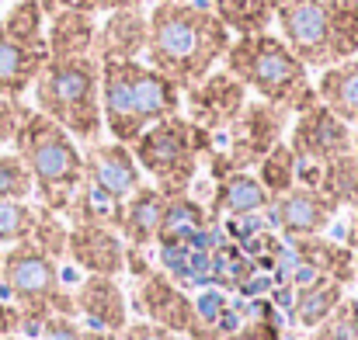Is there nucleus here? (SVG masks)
<instances>
[{"instance_id": "0eeeda50", "label": "nucleus", "mask_w": 358, "mask_h": 340, "mask_svg": "<svg viewBox=\"0 0 358 340\" xmlns=\"http://www.w3.org/2000/svg\"><path fill=\"white\" fill-rule=\"evenodd\" d=\"M132 156L139 170H146L164 198L188 195L195 174H199V156L216 149V135L192 125L181 114H171L157 125H150L132 146Z\"/></svg>"}, {"instance_id": "ddd939ff", "label": "nucleus", "mask_w": 358, "mask_h": 340, "mask_svg": "<svg viewBox=\"0 0 358 340\" xmlns=\"http://www.w3.org/2000/svg\"><path fill=\"white\" fill-rule=\"evenodd\" d=\"M136 309H139L150 323H157V327H164V330H171V334H178V337H185V334L195 327V320H199L195 299H188V292H185L164 267H153L150 274L139 278Z\"/></svg>"}, {"instance_id": "f3484780", "label": "nucleus", "mask_w": 358, "mask_h": 340, "mask_svg": "<svg viewBox=\"0 0 358 340\" xmlns=\"http://www.w3.org/2000/svg\"><path fill=\"white\" fill-rule=\"evenodd\" d=\"M146 35H150V14L143 7H125L112 10L105 24L94 35L91 56L98 63H122V59H139L146 52Z\"/></svg>"}, {"instance_id": "79ce46f5", "label": "nucleus", "mask_w": 358, "mask_h": 340, "mask_svg": "<svg viewBox=\"0 0 358 340\" xmlns=\"http://www.w3.org/2000/svg\"><path fill=\"white\" fill-rule=\"evenodd\" d=\"M345 243H348L352 250H358V209L352 212V219H348V236H345Z\"/></svg>"}, {"instance_id": "6ab92c4d", "label": "nucleus", "mask_w": 358, "mask_h": 340, "mask_svg": "<svg viewBox=\"0 0 358 340\" xmlns=\"http://www.w3.org/2000/svg\"><path fill=\"white\" fill-rule=\"evenodd\" d=\"M296 184L317 188L338 212L341 209H358V156L345 153L327 163H303L296 170Z\"/></svg>"}, {"instance_id": "4c0bfd02", "label": "nucleus", "mask_w": 358, "mask_h": 340, "mask_svg": "<svg viewBox=\"0 0 358 340\" xmlns=\"http://www.w3.org/2000/svg\"><path fill=\"white\" fill-rule=\"evenodd\" d=\"M56 3L84 10V14H112V10H125V7H139L143 0H56Z\"/></svg>"}, {"instance_id": "f03ea898", "label": "nucleus", "mask_w": 358, "mask_h": 340, "mask_svg": "<svg viewBox=\"0 0 358 340\" xmlns=\"http://www.w3.org/2000/svg\"><path fill=\"white\" fill-rule=\"evenodd\" d=\"M181 87L150 63H101V114L115 142L132 146L150 125L181 114Z\"/></svg>"}, {"instance_id": "a211bd4d", "label": "nucleus", "mask_w": 358, "mask_h": 340, "mask_svg": "<svg viewBox=\"0 0 358 340\" xmlns=\"http://www.w3.org/2000/svg\"><path fill=\"white\" fill-rule=\"evenodd\" d=\"M73 306H77V313L87 320V327H94V330L122 334V330L129 327V302H125V292L119 288L115 278L87 274V278L73 288Z\"/></svg>"}, {"instance_id": "5701e85b", "label": "nucleus", "mask_w": 358, "mask_h": 340, "mask_svg": "<svg viewBox=\"0 0 358 340\" xmlns=\"http://www.w3.org/2000/svg\"><path fill=\"white\" fill-rule=\"evenodd\" d=\"M271 195L264 191V184L257 181V174L250 170H237L223 181H216V195H213V219L216 216H257L268 212Z\"/></svg>"}, {"instance_id": "a18cd8bd", "label": "nucleus", "mask_w": 358, "mask_h": 340, "mask_svg": "<svg viewBox=\"0 0 358 340\" xmlns=\"http://www.w3.org/2000/svg\"><path fill=\"white\" fill-rule=\"evenodd\" d=\"M355 281H358V250H355Z\"/></svg>"}, {"instance_id": "a878e982", "label": "nucleus", "mask_w": 358, "mask_h": 340, "mask_svg": "<svg viewBox=\"0 0 358 340\" xmlns=\"http://www.w3.org/2000/svg\"><path fill=\"white\" fill-rule=\"evenodd\" d=\"M209 229V212L188 198V195H174L164 202V216H160V229H157V243L160 246H174L185 239H195Z\"/></svg>"}, {"instance_id": "a19ab883", "label": "nucleus", "mask_w": 358, "mask_h": 340, "mask_svg": "<svg viewBox=\"0 0 358 340\" xmlns=\"http://www.w3.org/2000/svg\"><path fill=\"white\" fill-rule=\"evenodd\" d=\"M80 340H122V337L112 334V330H94V327H87V330H80Z\"/></svg>"}, {"instance_id": "4468645a", "label": "nucleus", "mask_w": 358, "mask_h": 340, "mask_svg": "<svg viewBox=\"0 0 358 340\" xmlns=\"http://www.w3.org/2000/svg\"><path fill=\"white\" fill-rule=\"evenodd\" d=\"M334 216H338V209L317 188H306V184H296L292 191L271 198V205H268L271 226L278 229L285 239L320 236L324 229L334 223Z\"/></svg>"}, {"instance_id": "dca6fc26", "label": "nucleus", "mask_w": 358, "mask_h": 340, "mask_svg": "<svg viewBox=\"0 0 358 340\" xmlns=\"http://www.w3.org/2000/svg\"><path fill=\"white\" fill-rule=\"evenodd\" d=\"M66 257L87 274L119 278L125 271V239L108 226H70Z\"/></svg>"}, {"instance_id": "b1692460", "label": "nucleus", "mask_w": 358, "mask_h": 340, "mask_svg": "<svg viewBox=\"0 0 358 340\" xmlns=\"http://www.w3.org/2000/svg\"><path fill=\"white\" fill-rule=\"evenodd\" d=\"M317 98L341 121L358 125V56L327 66L317 80Z\"/></svg>"}, {"instance_id": "c756f323", "label": "nucleus", "mask_w": 358, "mask_h": 340, "mask_svg": "<svg viewBox=\"0 0 358 340\" xmlns=\"http://www.w3.org/2000/svg\"><path fill=\"white\" fill-rule=\"evenodd\" d=\"M296 170H299V160H296V153L289 149V142L282 139L278 146H271V149L261 156V163H257V181L264 184V191H268L271 198H278V195H285V191L296 188Z\"/></svg>"}, {"instance_id": "412c9836", "label": "nucleus", "mask_w": 358, "mask_h": 340, "mask_svg": "<svg viewBox=\"0 0 358 340\" xmlns=\"http://www.w3.org/2000/svg\"><path fill=\"white\" fill-rule=\"evenodd\" d=\"M164 195L160 188H136L129 198H125V209H122V226L119 236L125 239V246H136V250H146L150 243H157V229H160V216H164Z\"/></svg>"}, {"instance_id": "423d86ee", "label": "nucleus", "mask_w": 358, "mask_h": 340, "mask_svg": "<svg viewBox=\"0 0 358 340\" xmlns=\"http://www.w3.org/2000/svg\"><path fill=\"white\" fill-rule=\"evenodd\" d=\"M0 281L7 299L21 309V340H31L45 316H77L73 292L63 288L59 260L42 253L31 239L14 243L0 260Z\"/></svg>"}, {"instance_id": "37998d69", "label": "nucleus", "mask_w": 358, "mask_h": 340, "mask_svg": "<svg viewBox=\"0 0 358 340\" xmlns=\"http://www.w3.org/2000/svg\"><path fill=\"white\" fill-rule=\"evenodd\" d=\"M352 153H355V156H358V128H355V132H352Z\"/></svg>"}, {"instance_id": "39448f33", "label": "nucleus", "mask_w": 358, "mask_h": 340, "mask_svg": "<svg viewBox=\"0 0 358 340\" xmlns=\"http://www.w3.org/2000/svg\"><path fill=\"white\" fill-rule=\"evenodd\" d=\"M14 153L24 160L38 202L63 216L77 184L84 181V153L77 149V139L63 125L31 108L14 135Z\"/></svg>"}, {"instance_id": "1a4fd4ad", "label": "nucleus", "mask_w": 358, "mask_h": 340, "mask_svg": "<svg viewBox=\"0 0 358 340\" xmlns=\"http://www.w3.org/2000/svg\"><path fill=\"white\" fill-rule=\"evenodd\" d=\"M289 108L282 105H268V101H247L240 118L227 128V149H213L209 153V167H213V177L223 181L237 170L247 167H257L261 156L278 146L289 132Z\"/></svg>"}, {"instance_id": "9b49d317", "label": "nucleus", "mask_w": 358, "mask_h": 340, "mask_svg": "<svg viewBox=\"0 0 358 340\" xmlns=\"http://www.w3.org/2000/svg\"><path fill=\"white\" fill-rule=\"evenodd\" d=\"M181 101H188V121L220 135L240 118L247 105V87L240 84L230 70H216L202 77L199 84L181 91Z\"/></svg>"}, {"instance_id": "7ed1b4c3", "label": "nucleus", "mask_w": 358, "mask_h": 340, "mask_svg": "<svg viewBox=\"0 0 358 340\" xmlns=\"http://www.w3.org/2000/svg\"><path fill=\"white\" fill-rule=\"evenodd\" d=\"M223 70H230L261 101L282 105L292 114L320 105L317 87L310 84V66L271 31L237 35L223 56Z\"/></svg>"}, {"instance_id": "de8ad7c7", "label": "nucleus", "mask_w": 358, "mask_h": 340, "mask_svg": "<svg viewBox=\"0 0 358 340\" xmlns=\"http://www.w3.org/2000/svg\"><path fill=\"white\" fill-rule=\"evenodd\" d=\"M0 260H3V253H0Z\"/></svg>"}, {"instance_id": "cd10ccee", "label": "nucleus", "mask_w": 358, "mask_h": 340, "mask_svg": "<svg viewBox=\"0 0 358 340\" xmlns=\"http://www.w3.org/2000/svg\"><path fill=\"white\" fill-rule=\"evenodd\" d=\"M213 10L230 28V35H257L268 31L275 17V0H213Z\"/></svg>"}, {"instance_id": "2eb2a0df", "label": "nucleus", "mask_w": 358, "mask_h": 340, "mask_svg": "<svg viewBox=\"0 0 358 340\" xmlns=\"http://www.w3.org/2000/svg\"><path fill=\"white\" fill-rule=\"evenodd\" d=\"M84 181L125 202L136 188H143V170L125 142H91L84 149Z\"/></svg>"}, {"instance_id": "7c9ffc66", "label": "nucleus", "mask_w": 358, "mask_h": 340, "mask_svg": "<svg viewBox=\"0 0 358 340\" xmlns=\"http://www.w3.org/2000/svg\"><path fill=\"white\" fill-rule=\"evenodd\" d=\"M331 21V45L334 63L358 56V0H324Z\"/></svg>"}, {"instance_id": "aec40b11", "label": "nucleus", "mask_w": 358, "mask_h": 340, "mask_svg": "<svg viewBox=\"0 0 358 340\" xmlns=\"http://www.w3.org/2000/svg\"><path fill=\"white\" fill-rule=\"evenodd\" d=\"M94 35H98V21H94V14H84V10H73V7H59L56 14H49V28H45L49 59H77V56H91V49H94Z\"/></svg>"}, {"instance_id": "58836bf2", "label": "nucleus", "mask_w": 358, "mask_h": 340, "mask_svg": "<svg viewBox=\"0 0 358 340\" xmlns=\"http://www.w3.org/2000/svg\"><path fill=\"white\" fill-rule=\"evenodd\" d=\"M122 340H181L178 334H171V330H164V327H157V323H150V320H129V327L119 334Z\"/></svg>"}, {"instance_id": "72a5a7b5", "label": "nucleus", "mask_w": 358, "mask_h": 340, "mask_svg": "<svg viewBox=\"0 0 358 340\" xmlns=\"http://www.w3.org/2000/svg\"><path fill=\"white\" fill-rule=\"evenodd\" d=\"M306 340H358V299H341V306L313 327Z\"/></svg>"}, {"instance_id": "4be33fe9", "label": "nucleus", "mask_w": 358, "mask_h": 340, "mask_svg": "<svg viewBox=\"0 0 358 340\" xmlns=\"http://www.w3.org/2000/svg\"><path fill=\"white\" fill-rule=\"evenodd\" d=\"M296 260L310 264L320 278H331L338 285H352L355 281V250L348 243H331L324 236H303V239H289Z\"/></svg>"}, {"instance_id": "9d476101", "label": "nucleus", "mask_w": 358, "mask_h": 340, "mask_svg": "<svg viewBox=\"0 0 358 340\" xmlns=\"http://www.w3.org/2000/svg\"><path fill=\"white\" fill-rule=\"evenodd\" d=\"M275 21L282 28V42L317 70L334 66L331 21L324 0H275Z\"/></svg>"}, {"instance_id": "f8f14e48", "label": "nucleus", "mask_w": 358, "mask_h": 340, "mask_svg": "<svg viewBox=\"0 0 358 340\" xmlns=\"http://www.w3.org/2000/svg\"><path fill=\"white\" fill-rule=\"evenodd\" d=\"M289 149L303 163H327L334 156L352 153V125L341 121L327 105H313L296 114L289 125Z\"/></svg>"}, {"instance_id": "20e7f679", "label": "nucleus", "mask_w": 358, "mask_h": 340, "mask_svg": "<svg viewBox=\"0 0 358 340\" xmlns=\"http://www.w3.org/2000/svg\"><path fill=\"white\" fill-rule=\"evenodd\" d=\"M31 87H35V112L63 125L73 139L98 142L105 114H101V63L94 56L49 59Z\"/></svg>"}, {"instance_id": "e433bc0d", "label": "nucleus", "mask_w": 358, "mask_h": 340, "mask_svg": "<svg viewBox=\"0 0 358 340\" xmlns=\"http://www.w3.org/2000/svg\"><path fill=\"white\" fill-rule=\"evenodd\" d=\"M31 340H80V327L73 323V316H45Z\"/></svg>"}, {"instance_id": "c03bdc74", "label": "nucleus", "mask_w": 358, "mask_h": 340, "mask_svg": "<svg viewBox=\"0 0 358 340\" xmlns=\"http://www.w3.org/2000/svg\"><path fill=\"white\" fill-rule=\"evenodd\" d=\"M157 3H185V0H157Z\"/></svg>"}, {"instance_id": "ea45409f", "label": "nucleus", "mask_w": 358, "mask_h": 340, "mask_svg": "<svg viewBox=\"0 0 358 340\" xmlns=\"http://www.w3.org/2000/svg\"><path fill=\"white\" fill-rule=\"evenodd\" d=\"M21 309L10 302V299H0V337H21Z\"/></svg>"}, {"instance_id": "f704fd0d", "label": "nucleus", "mask_w": 358, "mask_h": 340, "mask_svg": "<svg viewBox=\"0 0 358 340\" xmlns=\"http://www.w3.org/2000/svg\"><path fill=\"white\" fill-rule=\"evenodd\" d=\"M35 223V209L28 202H14V198H0V243H24L31 236Z\"/></svg>"}, {"instance_id": "49530a36", "label": "nucleus", "mask_w": 358, "mask_h": 340, "mask_svg": "<svg viewBox=\"0 0 358 340\" xmlns=\"http://www.w3.org/2000/svg\"><path fill=\"white\" fill-rule=\"evenodd\" d=\"M0 340H21V337H0Z\"/></svg>"}, {"instance_id": "c9c22d12", "label": "nucleus", "mask_w": 358, "mask_h": 340, "mask_svg": "<svg viewBox=\"0 0 358 340\" xmlns=\"http://www.w3.org/2000/svg\"><path fill=\"white\" fill-rule=\"evenodd\" d=\"M28 105L21 101V98H0V149L7 146V142H14V135H17V128H21V121L28 118Z\"/></svg>"}, {"instance_id": "2f4dec72", "label": "nucleus", "mask_w": 358, "mask_h": 340, "mask_svg": "<svg viewBox=\"0 0 358 340\" xmlns=\"http://www.w3.org/2000/svg\"><path fill=\"white\" fill-rule=\"evenodd\" d=\"M42 253H49L52 260H63L66 257V239H70V226L63 223L59 212L38 205L35 209V223H31V236H28Z\"/></svg>"}, {"instance_id": "6e6552de", "label": "nucleus", "mask_w": 358, "mask_h": 340, "mask_svg": "<svg viewBox=\"0 0 358 340\" xmlns=\"http://www.w3.org/2000/svg\"><path fill=\"white\" fill-rule=\"evenodd\" d=\"M49 63L45 14L38 0H17L0 17V98H21Z\"/></svg>"}, {"instance_id": "393cba45", "label": "nucleus", "mask_w": 358, "mask_h": 340, "mask_svg": "<svg viewBox=\"0 0 358 340\" xmlns=\"http://www.w3.org/2000/svg\"><path fill=\"white\" fill-rule=\"evenodd\" d=\"M341 299H345V285H338V281H331V278H317V281L296 288L292 306H289V316H292L296 327L313 330V327H320V323L341 306Z\"/></svg>"}, {"instance_id": "f257e3e1", "label": "nucleus", "mask_w": 358, "mask_h": 340, "mask_svg": "<svg viewBox=\"0 0 358 340\" xmlns=\"http://www.w3.org/2000/svg\"><path fill=\"white\" fill-rule=\"evenodd\" d=\"M234 35L216 17L213 7L185 0V3H157L150 10V35H146V63L171 77L181 91L199 84L216 70L227 56Z\"/></svg>"}, {"instance_id": "bb28decb", "label": "nucleus", "mask_w": 358, "mask_h": 340, "mask_svg": "<svg viewBox=\"0 0 358 340\" xmlns=\"http://www.w3.org/2000/svg\"><path fill=\"white\" fill-rule=\"evenodd\" d=\"M122 209L125 202L105 195L101 188H94L91 181H80L66 212L70 216V226H108V229H119L122 226Z\"/></svg>"}, {"instance_id": "c85d7f7f", "label": "nucleus", "mask_w": 358, "mask_h": 340, "mask_svg": "<svg viewBox=\"0 0 358 340\" xmlns=\"http://www.w3.org/2000/svg\"><path fill=\"white\" fill-rule=\"evenodd\" d=\"M227 340H282L278 309L268 299L243 302V309H237V320H234Z\"/></svg>"}, {"instance_id": "473e14b6", "label": "nucleus", "mask_w": 358, "mask_h": 340, "mask_svg": "<svg viewBox=\"0 0 358 340\" xmlns=\"http://www.w3.org/2000/svg\"><path fill=\"white\" fill-rule=\"evenodd\" d=\"M35 195V181L17 153H0V198L28 202Z\"/></svg>"}]
</instances>
